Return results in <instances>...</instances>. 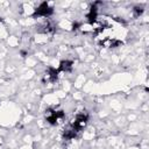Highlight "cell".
<instances>
[{
	"label": "cell",
	"mask_w": 149,
	"mask_h": 149,
	"mask_svg": "<svg viewBox=\"0 0 149 149\" xmlns=\"http://www.w3.org/2000/svg\"><path fill=\"white\" fill-rule=\"evenodd\" d=\"M47 41H48V35H45V34L40 33L38 35L35 36V42L37 44H44V43H47Z\"/></svg>",
	"instance_id": "cell-8"
},
{
	"label": "cell",
	"mask_w": 149,
	"mask_h": 149,
	"mask_svg": "<svg viewBox=\"0 0 149 149\" xmlns=\"http://www.w3.org/2000/svg\"><path fill=\"white\" fill-rule=\"evenodd\" d=\"M54 13V8L50 6L49 2L44 1L41 2L36 8H35V13H34V17H43V19H48L51 14Z\"/></svg>",
	"instance_id": "cell-1"
},
{
	"label": "cell",
	"mask_w": 149,
	"mask_h": 149,
	"mask_svg": "<svg viewBox=\"0 0 149 149\" xmlns=\"http://www.w3.org/2000/svg\"><path fill=\"white\" fill-rule=\"evenodd\" d=\"M58 73H59V72H58L57 69H55V68H48V69L45 70V72L43 73L42 80H43L44 83H54V81L57 80Z\"/></svg>",
	"instance_id": "cell-4"
},
{
	"label": "cell",
	"mask_w": 149,
	"mask_h": 149,
	"mask_svg": "<svg viewBox=\"0 0 149 149\" xmlns=\"http://www.w3.org/2000/svg\"><path fill=\"white\" fill-rule=\"evenodd\" d=\"M78 133H79V132H78L77 129H74L71 125H69V126L64 129V132H63V137H64L65 140H73V139L77 136Z\"/></svg>",
	"instance_id": "cell-6"
},
{
	"label": "cell",
	"mask_w": 149,
	"mask_h": 149,
	"mask_svg": "<svg viewBox=\"0 0 149 149\" xmlns=\"http://www.w3.org/2000/svg\"><path fill=\"white\" fill-rule=\"evenodd\" d=\"M64 119V112L63 111H56V109H48L45 111V120L50 125H57Z\"/></svg>",
	"instance_id": "cell-3"
},
{
	"label": "cell",
	"mask_w": 149,
	"mask_h": 149,
	"mask_svg": "<svg viewBox=\"0 0 149 149\" xmlns=\"http://www.w3.org/2000/svg\"><path fill=\"white\" fill-rule=\"evenodd\" d=\"M87 123H88V114H87V113H84V112L78 113V114L74 116V119L70 122V125H71L74 129H77L78 132H80L81 129H84V128L87 126Z\"/></svg>",
	"instance_id": "cell-2"
},
{
	"label": "cell",
	"mask_w": 149,
	"mask_h": 149,
	"mask_svg": "<svg viewBox=\"0 0 149 149\" xmlns=\"http://www.w3.org/2000/svg\"><path fill=\"white\" fill-rule=\"evenodd\" d=\"M133 12H134V15L137 17V16H140V15L143 13V8H142V7H135V8L133 9Z\"/></svg>",
	"instance_id": "cell-9"
},
{
	"label": "cell",
	"mask_w": 149,
	"mask_h": 149,
	"mask_svg": "<svg viewBox=\"0 0 149 149\" xmlns=\"http://www.w3.org/2000/svg\"><path fill=\"white\" fill-rule=\"evenodd\" d=\"M35 8H36V7H35L31 2H24V3H22V6H21V9H22L23 14H26V15H34Z\"/></svg>",
	"instance_id": "cell-7"
},
{
	"label": "cell",
	"mask_w": 149,
	"mask_h": 149,
	"mask_svg": "<svg viewBox=\"0 0 149 149\" xmlns=\"http://www.w3.org/2000/svg\"><path fill=\"white\" fill-rule=\"evenodd\" d=\"M73 68V62L70 61V59H63L59 62V65H58V72H69L71 71Z\"/></svg>",
	"instance_id": "cell-5"
}]
</instances>
